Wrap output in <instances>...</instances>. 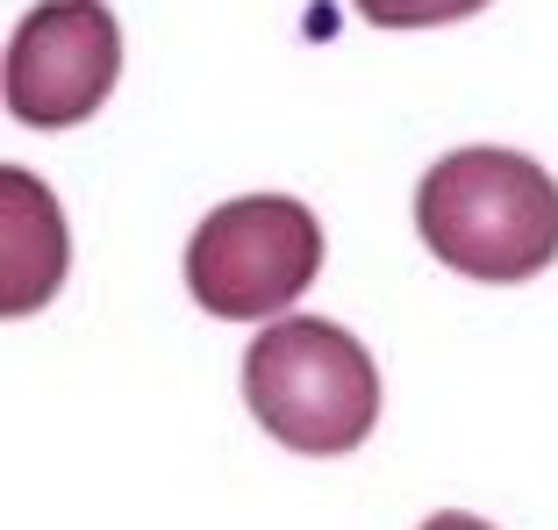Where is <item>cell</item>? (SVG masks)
Masks as SVG:
<instances>
[{
    "mask_svg": "<svg viewBox=\"0 0 558 530\" xmlns=\"http://www.w3.org/2000/svg\"><path fill=\"white\" fill-rule=\"evenodd\" d=\"M415 230L437 265L515 287L558 258V180L523 150H444L415 186Z\"/></svg>",
    "mask_w": 558,
    "mask_h": 530,
    "instance_id": "cell-1",
    "label": "cell"
},
{
    "mask_svg": "<svg viewBox=\"0 0 558 530\" xmlns=\"http://www.w3.org/2000/svg\"><path fill=\"white\" fill-rule=\"evenodd\" d=\"M244 401L265 423V437H279L287 451L337 459V451L365 445L379 423V365L351 330L287 315L251 337Z\"/></svg>",
    "mask_w": 558,
    "mask_h": 530,
    "instance_id": "cell-2",
    "label": "cell"
},
{
    "mask_svg": "<svg viewBox=\"0 0 558 530\" xmlns=\"http://www.w3.org/2000/svg\"><path fill=\"white\" fill-rule=\"evenodd\" d=\"M315 273H323V222L287 194L222 201L186 244V287L222 323H265L294 309Z\"/></svg>",
    "mask_w": 558,
    "mask_h": 530,
    "instance_id": "cell-3",
    "label": "cell"
},
{
    "mask_svg": "<svg viewBox=\"0 0 558 530\" xmlns=\"http://www.w3.org/2000/svg\"><path fill=\"white\" fill-rule=\"evenodd\" d=\"M122 29L100 0H36L8 36V116L29 130H72L116 94Z\"/></svg>",
    "mask_w": 558,
    "mask_h": 530,
    "instance_id": "cell-4",
    "label": "cell"
},
{
    "mask_svg": "<svg viewBox=\"0 0 558 530\" xmlns=\"http://www.w3.org/2000/svg\"><path fill=\"white\" fill-rule=\"evenodd\" d=\"M65 287V216L36 172L0 166V315L22 323Z\"/></svg>",
    "mask_w": 558,
    "mask_h": 530,
    "instance_id": "cell-5",
    "label": "cell"
},
{
    "mask_svg": "<svg viewBox=\"0 0 558 530\" xmlns=\"http://www.w3.org/2000/svg\"><path fill=\"white\" fill-rule=\"evenodd\" d=\"M373 29H437V22H465L487 0H351Z\"/></svg>",
    "mask_w": 558,
    "mask_h": 530,
    "instance_id": "cell-6",
    "label": "cell"
},
{
    "mask_svg": "<svg viewBox=\"0 0 558 530\" xmlns=\"http://www.w3.org/2000/svg\"><path fill=\"white\" fill-rule=\"evenodd\" d=\"M423 530H494V523H480V516H465V509H444V516H429Z\"/></svg>",
    "mask_w": 558,
    "mask_h": 530,
    "instance_id": "cell-7",
    "label": "cell"
}]
</instances>
